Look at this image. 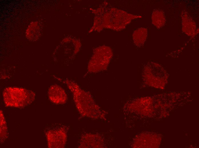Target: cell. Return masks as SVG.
Returning a JSON list of instances; mask_svg holds the SVG:
<instances>
[{"mask_svg":"<svg viewBox=\"0 0 199 148\" xmlns=\"http://www.w3.org/2000/svg\"><path fill=\"white\" fill-rule=\"evenodd\" d=\"M152 24L158 29H160L164 26L166 18L164 12L161 10L156 9L152 14Z\"/></svg>","mask_w":199,"mask_h":148,"instance_id":"cell-4","label":"cell"},{"mask_svg":"<svg viewBox=\"0 0 199 148\" xmlns=\"http://www.w3.org/2000/svg\"><path fill=\"white\" fill-rule=\"evenodd\" d=\"M3 96L6 106L21 108L33 102L35 94L32 91L24 88L8 87L4 89Z\"/></svg>","mask_w":199,"mask_h":148,"instance_id":"cell-1","label":"cell"},{"mask_svg":"<svg viewBox=\"0 0 199 148\" xmlns=\"http://www.w3.org/2000/svg\"><path fill=\"white\" fill-rule=\"evenodd\" d=\"M147 36V30L144 28H139L136 30L133 35L134 42L138 45L142 44L146 40Z\"/></svg>","mask_w":199,"mask_h":148,"instance_id":"cell-5","label":"cell"},{"mask_svg":"<svg viewBox=\"0 0 199 148\" xmlns=\"http://www.w3.org/2000/svg\"><path fill=\"white\" fill-rule=\"evenodd\" d=\"M48 94L50 100L55 104H64L67 100V95L65 91L57 85L51 86L48 90Z\"/></svg>","mask_w":199,"mask_h":148,"instance_id":"cell-2","label":"cell"},{"mask_svg":"<svg viewBox=\"0 0 199 148\" xmlns=\"http://www.w3.org/2000/svg\"><path fill=\"white\" fill-rule=\"evenodd\" d=\"M181 17L183 32L189 36H195L197 33L196 25L191 16L184 10L182 13Z\"/></svg>","mask_w":199,"mask_h":148,"instance_id":"cell-3","label":"cell"}]
</instances>
